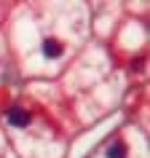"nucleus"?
I'll return each instance as SVG.
<instances>
[{"instance_id":"obj_1","label":"nucleus","mask_w":150,"mask_h":158,"mask_svg":"<svg viewBox=\"0 0 150 158\" xmlns=\"http://www.w3.org/2000/svg\"><path fill=\"white\" fill-rule=\"evenodd\" d=\"M62 51H65V46H62L56 38H46V40H43V56L46 59H59Z\"/></svg>"},{"instance_id":"obj_2","label":"nucleus","mask_w":150,"mask_h":158,"mask_svg":"<svg viewBox=\"0 0 150 158\" xmlns=\"http://www.w3.org/2000/svg\"><path fill=\"white\" fill-rule=\"evenodd\" d=\"M8 123H14V126H30V123H32V115H30L27 110H22V107H11L8 110Z\"/></svg>"},{"instance_id":"obj_3","label":"nucleus","mask_w":150,"mask_h":158,"mask_svg":"<svg viewBox=\"0 0 150 158\" xmlns=\"http://www.w3.org/2000/svg\"><path fill=\"white\" fill-rule=\"evenodd\" d=\"M126 153H129V150H126L123 142H113L107 148V158H126Z\"/></svg>"}]
</instances>
